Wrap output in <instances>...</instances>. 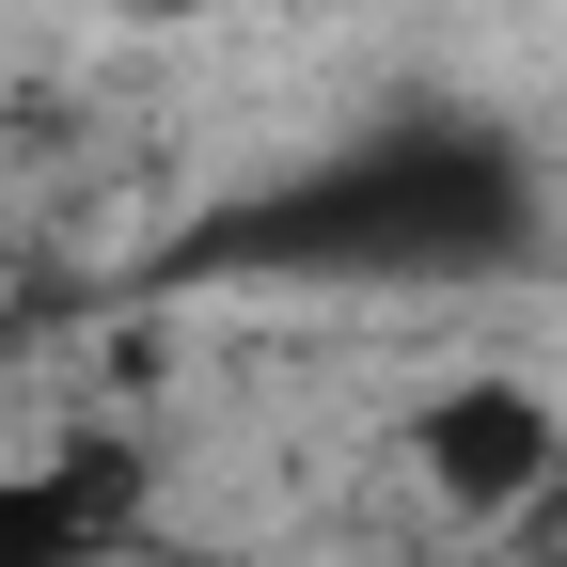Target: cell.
<instances>
[{
	"instance_id": "obj_1",
	"label": "cell",
	"mask_w": 567,
	"mask_h": 567,
	"mask_svg": "<svg viewBox=\"0 0 567 567\" xmlns=\"http://www.w3.org/2000/svg\"><path fill=\"white\" fill-rule=\"evenodd\" d=\"M551 237V174L505 126H363L331 158L268 174L189 237L205 284H316V300H457Z\"/></svg>"
},
{
	"instance_id": "obj_2",
	"label": "cell",
	"mask_w": 567,
	"mask_h": 567,
	"mask_svg": "<svg viewBox=\"0 0 567 567\" xmlns=\"http://www.w3.org/2000/svg\"><path fill=\"white\" fill-rule=\"evenodd\" d=\"M410 488H425L442 520H473V536H520V520L567 505V410H551L536 379H505V363L425 379V394H410Z\"/></svg>"
},
{
	"instance_id": "obj_3",
	"label": "cell",
	"mask_w": 567,
	"mask_h": 567,
	"mask_svg": "<svg viewBox=\"0 0 567 567\" xmlns=\"http://www.w3.org/2000/svg\"><path fill=\"white\" fill-rule=\"evenodd\" d=\"M158 536V457L126 425H48L0 457V567H126Z\"/></svg>"
}]
</instances>
